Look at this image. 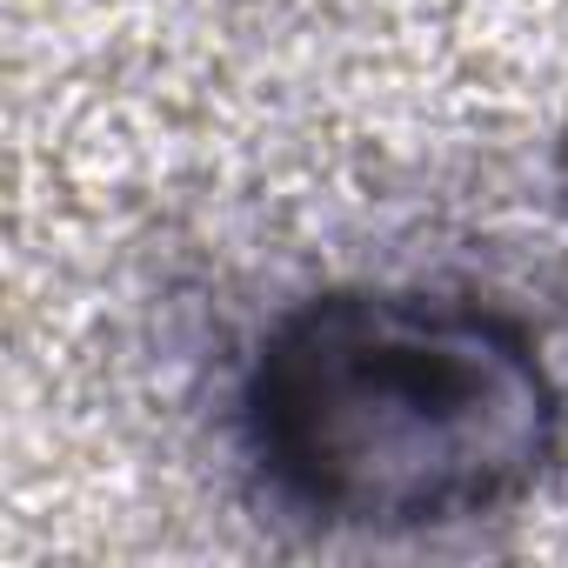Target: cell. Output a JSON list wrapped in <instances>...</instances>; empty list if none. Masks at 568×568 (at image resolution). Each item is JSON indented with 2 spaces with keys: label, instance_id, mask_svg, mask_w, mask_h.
Wrapping results in <instances>:
<instances>
[{
  "label": "cell",
  "instance_id": "6da1fadb",
  "mask_svg": "<svg viewBox=\"0 0 568 568\" xmlns=\"http://www.w3.org/2000/svg\"><path fill=\"white\" fill-rule=\"evenodd\" d=\"M234 435L281 515L335 535H422L535 495L561 455V388L508 308L335 288L261 335Z\"/></svg>",
  "mask_w": 568,
  "mask_h": 568
}]
</instances>
